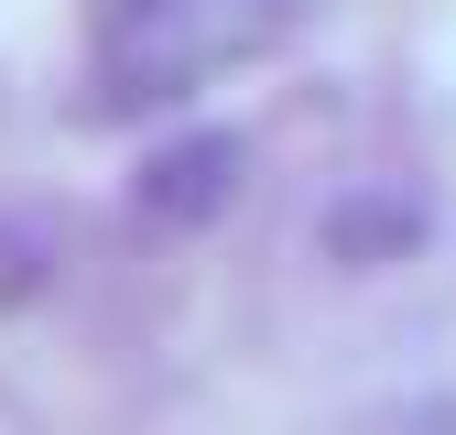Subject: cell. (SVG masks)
I'll return each mask as SVG.
<instances>
[{"instance_id": "obj_2", "label": "cell", "mask_w": 456, "mask_h": 435, "mask_svg": "<svg viewBox=\"0 0 456 435\" xmlns=\"http://www.w3.org/2000/svg\"><path fill=\"white\" fill-rule=\"evenodd\" d=\"M228 185H240V142H217V131H207V142L163 152L152 175H142V207H152V218H207Z\"/></svg>"}, {"instance_id": "obj_3", "label": "cell", "mask_w": 456, "mask_h": 435, "mask_svg": "<svg viewBox=\"0 0 456 435\" xmlns=\"http://www.w3.org/2000/svg\"><path fill=\"white\" fill-rule=\"evenodd\" d=\"M413 435H456V414H413Z\"/></svg>"}, {"instance_id": "obj_1", "label": "cell", "mask_w": 456, "mask_h": 435, "mask_svg": "<svg viewBox=\"0 0 456 435\" xmlns=\"http://www.w3.org/2000/svg\"><path fill=\"white\" fill-rule=\"evenodd\" d=\"M282 33H294V0H98L87 87L109 120H142V109H175L217 77L261 66Z\"/></svg>"}]
</instances>
